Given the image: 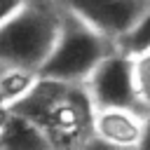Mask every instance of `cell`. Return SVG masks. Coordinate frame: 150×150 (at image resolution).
Returning a JSON list of instances; mask_svg holds the SVG:
<instances>
[{
	"label": "cell",
	"instance_id": "2",
	"mask_svg": "<svg viewBox=\"0 0 150 150\" xmlns=\"http://www.w3.org/2000/svg\"><path fill=\"white\" fill-rule=\"evenodd\" d=\"M61 12L63 16L56 42L38 75L61 82H84L94 73V68L115 49V42H110L105 35L87 26L75 14L66 12L63 7Z\"/></svg>",
	"mask_w": 150,
	"mask_h": 150
},
{
	"label": "cell",
	"instance_id": "9",
	"mask_svg": "<svg viewBox=\"0 0 150 150\" xmlns=\"http://www.w3.org/2000/svg\"><path fill=\"white\" fill-rule=\"evenodd\" d=\"M138 148H148L150 150V110L143 112V136H141Z\"/></svg>",
	"mask_w": 150,
	"mask_h": 150
},
{
	"label": "cell",
	"instance_id": "4",
	"mask_svg": "<svg viewBox=\"0 0 150 150\" xmlns=\"http://www.w3.org/2000/svg\"><path fill=\"white\" fill-rule=\"evenodd\" d=\"M56 2L66 12L75 14L87 26L105 35L110 42H115V47L150 5V0H56Z\"/></svg>",
	"mask_w": 150,
	"mask_h": 150
},
{
	"label": "cell",
	"instance_id": "3",
	"mask_svg": "<svg viewBox=\"0 0 150 150\" xmlns=\"http://www.w3.org/2000/svg\"><path fill=\"white\" fill-rule=\"evenodd\" d=\"M84 89L96 108H138L134 82V54L112 49L84 80Z\"/></svg>",
	"mask_w": 150,
	"mask_h": 150
},
{
	"label": "cell",
	"instance_id": "1",
	"mask_svg": "<svg viewBox=\"0 0 150 150\" xmlns=\"http://www.w3.org/2000/svg\"><path fill=\"white\" fill-rule=\"evenodd\" d=\"M61 16L56 0H28L0 23V66L38 73L56 42Z\"/></svg>",
	"mask_w": 150,
	"mask_h": 150
},
{
	"label": "cell",
	"instance_id": "6",
	"mask_svg": "<svg viewBox=\"0 0 150 150\" xmlns=\"http://www.w3.org/2000/svg\"><path fill=\"white\" fill-rule=\"evenodd\" d=\"M117 49L127 54H138V52L150 49V5L141 14V19L131 26V30L117 42Z\"/></svg>",
	"mask_w": 150,
	"mask_h": 150
},
{
	"label": "cell",
	"instance_id": "10",
	"mask_svg": "<svg viewBox=\"0 0 150 150\" xmlns=\"http://www.w3.org/2000/svg\"><path fill=\"white\" fill-rule=\"evenodd\" d=\"M5 105V98H2V91H0V108Z\"/></svg>",
	"mask_w": 150,
	"mask_h": 150
},
{
	"label": "cell",
	"instance_id": "8",
	"mask_svg": "<svg viewBox=\"0 0 150 150\" xmlns=\"http://www.w3.org/2000/svg\"><path fill=\"white\" fill-rule=\"evenodd\" d=\"M28 0H0V23H5L14 12H19Z\"/></svg>",
	"mask_w": 150,
	"mask_h": 150
},
{
	"label": "cell",
	"instance_id": "7",
	"mask_svg": "<svg viewBox=\"0 0 150 150\" xmlns=\"http://www.w3.org/2000/svg\"><path fill=\"white\" fill-rule=\"evenodd\" d=\"M134 82L136 96L143 112L150 110V49L134 54Z\"/></svg>",
	"mask_w": 150,
	"mask_h": 150
},
{
	"label": "cell",
	"instance_id": "5",
	"mask_svg": "<svg viewBox=\"0 0 150 150\" xmlns=\"http://www.w3.org/2000/svg\"><path fill=\"white\" fill-rule=\"evenodd\" d=\"M143 136V110L138 108H96L91 138L112 148H138Z\"/></svg>",
	"mask_w": 150,
	"mask_h": 150
}]
</instances>
